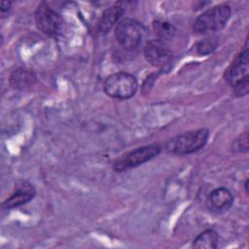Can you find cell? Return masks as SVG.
<instances>
[{
    "label": "cell",
    "mask_w": 249,
    "mask_h": 249,
    "mask_svg": "<svg viewBox=\"0 0 249 249\" xmlns=\"http://www.w3.org/2000/svg\"><path fill=\"white\" fill-rule=\"evenodd\" d=\"M248 49L245 47L231 65L225 71L224 79L229 86L233 89V93L237 96L246 95L249 90V75H248Z\"/></svg>",
    "instance_id": "1"
},
{
    "label": "cell",
    "mask_w": 249,
    "mask_h": 249,
    "mask_svg": "<svg viewBox=\"0 0 249 249\" xmlns=\"http://www.w3.org/2000/svg\"><path fill=\"white\" fill-rule=\"evenodd\" d=\"M153 29L159 40L163 42L172 40L176 34L175 26L172 23L165 20H154Z\"/></svg>",
    "instance_id": "14"
},
{
    "label": "cell",
    "mask_w": 249,
    "mask_h": 249,
    "mask_svg": "<svg viewBox=\"0 0 249 249\" xmlns=\"http://www.w3.org/2000/svg\"><path fill=\"white\" fill-rule=\"evenodd\" d=\"M231 10L228 4H219L201 13L194 22L193 30L196 34H210L225 27L231 18Z\"/></svg>",
    "instance_id": "2"
},
{
    "label": "cell",
    "mask_w": 249,
    "mask_h": 249,
    "mask_svg": "<svg viewBox=\"0 0 249 249\" xmlns=\"http://www.w3.org/2000/svg\"><path fill=\"white\" fill-rule=\"evenodd\" d=\"M218 44H219V42H218L217 37H215V36L206 37L197 42V44L196 46V52L202 55L209 54L218 47Z\"/></svg>",
    "instance_id": "15"
},
{
    "label": "cell",
    "mask_w": 249,
    "mask_h": 249,
    "mask_svg": "<svg viewBox=\"0 0 249 249\" xmlns=\"http://www.w3.org/2000/svg\"><path fill=\"white\" fill-rule=\"evenodd\" d=\"M103 89L110 97L128 99L136 93L138 83L133 75L126 72H117L106 78Z\"/></svg>",
    "instance_id": "4"
},
{
    "label": "cell",
    "mask_w": 249,
    "mask_h": 249,
    "mask_svg": "<svg viewBox=\"0 0 249 249\" xmlns=\"http://www.w3.org/2000/svg\"><path fill=\"white\" fill-rule=\"evenodd\" d=\"M36 191L31 183L25 180L18 181L15 186L14 193L4 200L2 207L4 209H13L29 202L35 196Z\"/></svg>",
    "instance_id": "9"
},
{
    "label": "cell",
    "mask_w": 249,
    "mask_h": 249,
    "mask_svg": "<svg viewBox=\"0 0 249 249\" xmlns=\"http://www.w3.org/2000/svg\"><path fill=\"white\" fill-rule=\"evenodd\" d=\"M244 188H245L246 194H248V179H246V181H245V185H244Z\"/></svg>",
    "instance_id": "18"
},
{
    "label": "cell",
    "mask_w": 249,
    "mask_h": 249,
    "mask_svg": "<svg viewBox=\"0 0 249 249\" xmlns=\"http://www.w3.org/2000/svg\"><path fill=\"white\" fill-rule=\"evenodd\" d=\"M35 22L41 32L51 37H57L63 29V20L60 15L45 2L40 3L36 8Z\"/></svg>",
    "instance_id": "6"
},
{
    "label": "cell",
    "mask_w": 249,
    "mask_h": 249,
    "mask_svg": "<svg viewBox=\"0 0 249 249\" xmlns=\"http://www.w3.org/2000/svg\"><path fill=\"white\" fill-rule=\"evenodd\" d=\"M144 55L151 65L163 67L170 62L172 52L165 42L156 39L147 42L144 48Z\"/></svg>",
    "instance_id": "8"
},
{
    "label": "cell",
    "mask_w": 249,
    "mask_h": 249,
    "mask_svg": "<svg viewBox=\"0 0 249 249\" xmlns=\"http://www.w3.org/2000/svg\"><path fill=\"white\" fill-rule=\"evenodd\" d=\"M219 234L214 230H205L193 241V247L196 249H215L218 247Z\"/></svg>",
    "instance_id": "13"
},
{
    "label": "cell",
    "mask_w": 249,
    "mask_h": 249,
    "mask_svg": "<svg viewBox=\"0 0 249 249\" xmlns=\"http://www.w3.org/2000/svg\"><path fill=\"white\" fill-rule=\"evenodd\" d=\"M209 131L207 128H198L184 132L169 139L165 144V150L174 155H189L200 150L207 142Z\"/></svg>",
    "instance_id": "3"
},
{
    "label": "cell",
    "mask_w": 249,
    "mask_h": 249,
    "mask_svg": "<svg viewBox=\"0 0 249 249\" xmlns=\"http://www.w3.org/2000/svg\"><path fill=\"white\" fill-rule=\"evenodd\" d=\"M232 202L233 196L231 192L225 187L214 189L207 198L208 208L216 213H222L229 210L231 207Z\"/></svg>",
    "instance_id": "10"
},
{
    "label": "cell",
    "mask_w": 249,
    "mask_h": 249,
    "mask_svg": "<svg viewBox=\"0 0 249 249\" xmlns=\"http://www.w3.org/2000/svg\"><path fill=\"white\" fill-rule=\"evenodd\" d=\"M232 150L235 152H246L248 150V135L247 132L240 135L232 143Z\"/></svg>",
    "instance_id": "16"
},
{
    "label": "cell",
    "mask_w": 249,
    "mask_h": 249,
    "mask_svg": "<svg viewBox=\"0 0 249 249\" xmlns=\"http://www.w3.org/2000/svg\"><path fill=\"white\" fill-rule=\"evenodd\" d=\"M10 7H11V2L3 1L1 3V13L4 14L5 12H8L10 10Z\"/></svg>",
    "instance_id": "17"
},
{
    "label": "cell",
    "mask_w": 249,
    "mask_h": 249,
    "mask_svg": "<svg viewBox=\"0 0 249 249\" xmlns=\"http://www.w3.org/2000/svg\"><path fill=\"white\" fill-rule=\"evenodd\" d=\"M124 10L123 7L116 5V6H112L108 9H106L99 20L97 21V26H96V30L99 34L104 35L106 33H108L112 27L121 20L122 16L124 15Z\"/></svg>",
    "instance_id": "11"
},
{
    "label": "cell",
    "mask_w": 249,
    "mask_h": 249,
    "mask_svg": "<svg viewBox=\"0 0 249 249\" xmlns=\"http://www.w3.org/2000/svg\"><path fill=\"white\" fill-rule=\"evenodd\" d=\"M160 152L161 146L159 144H150L136 148L119 157L113 163V169L117 172L126 171L151 160L160 155Z\"/></svg>",
    "instance_id": "5"
},
{
    "label": "cell",
    "mask_w": 249,
    "mask_h": 249,
    "mask_svg": "<svg viewBox=\"0 0 249 249\" xmlns=\"http://www.w3.org/2000/svg\"><path fill=\"white\" fill-rule=\"evenodd\" d=\"M115 36L123 48L125 50H134L141 44L143 27L138 21L132 18H123L115 27Z\"/></svg>",
    "instance_id": "7"
},
{
    "label": "cell",
    "mask_w": 249,
    "mask_h": 249,
    "mask_svg": "<svg viewBox=\"0 0 249 249\" xmlns=\"http://www.w3.org/2000/svg\"><path fill=\"white\" fill-rule=\"evenodd\" d=\"M36 75L28 69L18 67L10 75V85L17 89H25L36 83Z\"/></svg>",
    "instance_id": "12"
}]
</instances>
